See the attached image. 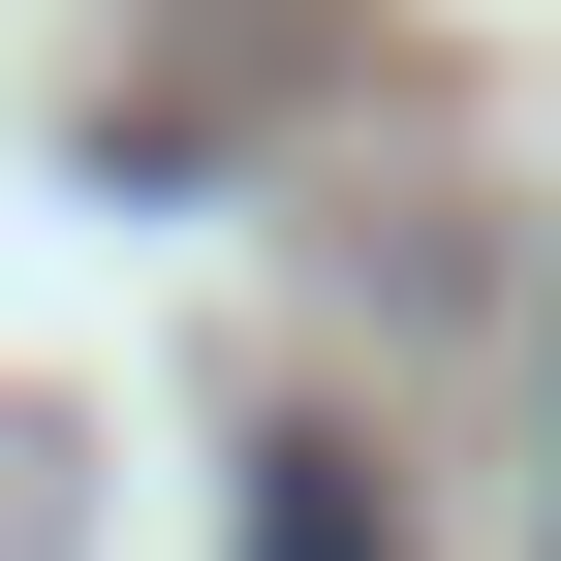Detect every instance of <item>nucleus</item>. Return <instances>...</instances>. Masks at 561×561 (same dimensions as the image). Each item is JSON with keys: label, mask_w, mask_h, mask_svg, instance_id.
<instances>
[{"label": "nucleus", "mask_w": 561, "mask_h": 561, "mask_svg": "<svg viewBox=\"0 0 561 561\" xmlns=\"http://www.w3.org/2000/svg\"><path fill=\"white\" fill-rule=\"evenodd\" d=\"M250 561H405V500H375L343 437H250Z\"/></svg>", "instance_id": "1"}]
</instances>
